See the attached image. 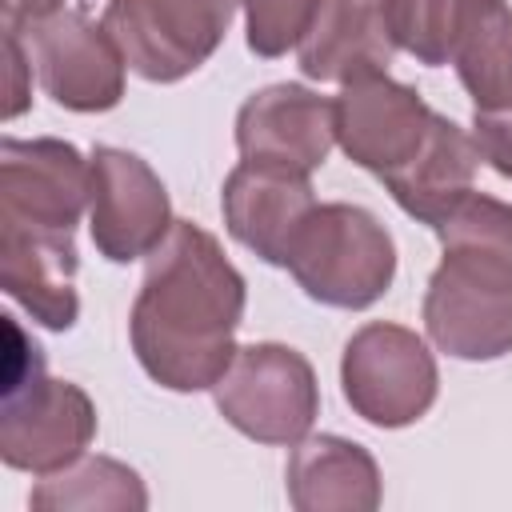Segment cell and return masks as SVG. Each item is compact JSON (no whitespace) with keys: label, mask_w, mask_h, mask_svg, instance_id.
Returning a JSON list of instances; mask_svg holds the SVG:
<instances>
[{"label":"cell","mask_w":512,"mask_h":512,"mask_svg":"<svg viewBox=\"0 0 512 512\" xmlns=\"http://www.w3.org/2000/svg\"><path fill=\"white\" fill-rule=\"evenodd\" d=\"M240 316L244 276L212 232L176 220L148 252L144 284L128 316L140 368L172 392L212 388L236 356Z\"/></svg>","instance_id":"6da1fadb"},{"label":"cell","mask_w":512,"mask_h":512,"mask_svg":"<svg viewBox=\"0 0 512 512\" xmlns=\"http://www.w3.org/2000/svg\"><path fill=\"white\" fill-rule=\"evenodd\" d=\"M444 256L428 276L424 328L456 360L512 352V204L468 192L440 224Z\"/></svg>","instance_id":"7a4b0ae2"},{"label":"cell","mask_w":512,"mask_h":512,"mask_svg":"<svg viewBox=\"0 0 512 512\" xmlns=\"http://www.w3.org/2000/svg\"><path fill=\"white\" fill-rule=\"evenodd\" d=\"M4 320L0 372V456L20 472H60L84 456L96 436V408L72 380L44 372V352L12 316Z\"/></svg>","instance_id":"3957f363"},{"label":"cell","mask_w":512,"mask_h":512,"mask_svg":"<svg viewBox=\"0 0 512 512\" xmlns=\"http://www.w3.org/2000/svg\"><path fill=\"white\" fill-rule=\"evenodd\" d=\"M284 268L320 304L368 308L396 276V244L368 208L316 204L300 224Z\"/></svg>","instance_id":"277c9868"},{"label":"cell","mask_w":512,"mask_h":512,"mask_svg":"<svg viewBox=\"0 0 512 512\" xmlns=\"http://www.w3.org/2000/svg\"><path fill=\"white\" fill-rule=\"evenodd\" d=\"M220 416L256 444H296L308 436L320 392L312 364L288 344L236 348L224 376L212 384Z\"/></svg>","instance_id":"5b68a950"},{"label":"cell","mask_w":512,"mask_h":512,"mask_svg":"<svg viewBox=\"0 0 512 512\" xmlns=\"http://www.w3.org/2000/svg\"><path fill=\"white\" fill-rule=\"evenodd\" d=\"M340 384L352 412L376 428H404L420 420L440 388L428 344L404 324H364L348 336Z\"/></svg>","instance_id":"8992f818"},{"label":"cell","mask_w":512,"mask_h":512,"mask_svg":"<svg viewBox=\"0 0 512 512\" xmlns=\"http://www.w3.org/2000/svg\"><path fill=\"white\" fill-rule=\"evenodd\" d=\"M236 4L240 0H108L100 24L136 76L172 84L220 48Z\"/></svg>","instance_id":"52a82bcc"},{"label":"cell","mask_w":512,"mask_h":512,"mask_svg":"<svg viewBox=\"0 0 512 512\" xmlns=\"http://www.w3.org/2000/svg\"><path fill=\"white\" fill-rule=\"evenodd\" d=\"M16 28V24H12ZM44 92L72 112H108L124 96V56L104 24L80 12H52L16 28Z\"/></svg>","instance_id":"ba28073f"},{"label":"cell","mask_w":512,"mask_h":512,"mask_svg":"<svg viewBox=\"0 0 512 512\" xmlns=\"http://www.w3.org/2000/svg\"><path fill=\"white\" fill-rule=\"evenodd\" d=\"M92 204V160L64 140L0 144V220L48 232H76Z\"/></svg>","instance_id":"9c48e42d"},{"label":"cell","mask_w":512,"mask_h":512,"mask_svg":"<svg viewBox=\"0 0 512 512\" xmlns=\"http://www.w3.org/2000/svg\"><path fill=\"white\" fill-rule=\"evenodd\" d=\"M92 240L112 264H132L148 256L172 220L168 192L160 176L124 148H92Z\"/></svg>","instance_id":"30bf717a"},{"label":"cell","mask_w":512,"mask_h":512,"mask_svg":"<svg viewBox=\"0 0 512 512\" xmlns=\"http://www.w3.org/2000/svg\"><path fill=\"white\" fill-rule=\"evenodd\" d=\"M336 104V144L352 164L376 172L380 180L404 168L428 140L436 112L388 72L344 84Z\"/></svg>","instance_id":"8fae6325"},{"label":"cell","mask_w":512,"mask_h":512,"mask_svg":"<svg viewBox=\"0 0 512 512\" xmlns=\"http://www.w3.org/2000/svg\"><path fill=\"white\" fill-rule=\"evenodd\" d=\"M336 144V104L300 84H272L244 100L236 116V148L244 160L312 172Z\"/></svg>","instance_id":"7c38bea8"},{"label":"cell","mask_w":512,"mask_h":512,"mask_svg":"<svg viewBox=\"0 0 512 512\" xmlns=\"http://www.w3.org/2000/svg\"><path fill=\"white\" fill-rule=\"evenodd\" d=\"M220 204H224L228 232L244 248H252L260 260L284 268L300 224L316 208V196L304 172L240 160L224 180Z\"/></svg>","instance_id":"4fadbf2b"},{"label":"cell","mask_w":512,"mask_h":512,"mask_svg":"<svg viewBox=\"0 0 512 512\" xmlns=\"http://www.w3.org/2000/svg\"><path fill=\"white\" fill-rule=\"evenodd\" d=\"M76 240L72 232L24 228L0 220V284L12 300H20L36 324L72 328L80 316L76 296Z\"/></svg>","instance_id":"5bb4252c"},{"label":"cell","mask_w":512,"mask_h":512,"mask_svg":"<svg viewBox=\"0 0 512 512\" xmlns=\"http://www.w3.org/2000/svg\"><path fill=\"white\" fill-rule=\"evenodd\" d=\"M396 52L384 0H324L296 44L300 72L312 80L352 84L388 72Z\"/></svg>","instance_id":"9a60e30c"},{"label":"cell","mask_w":512,"mask_h":512,"mask_svg":"<svg viewBox=\"0 0 512 512\" xmlns=\"http://www.w3.org/2000/svg\"><path fill=\"white\" fill-rule=\"evenodd\" d=\"M284 476L288 500L300 512H372L380 504L376 460L344 436L296 440Z\"/></svg>","instance_id":"2e32d148"},{"label":"cell","mask_w":512,"mask_h":512,"mask_svg":"<svg viewBox=\"0 0 512 512\" xmlns=\"http://www.w3.org/2000/svg\"><path fill=\"white\" fill-rule=\"evenodd\" d=\"M476 164H480L476 140L460 124L436 116L424 148L404 168H396L392 176H384V188L392 192V200L408 216H416L420 224L436 228L472 192Z\"/></svg>","instance_id":"e0dca14e"},{"label":"cell","mask_w":512,"mask_h":512,"mask_svg":"<svg viewBox=\"0 0 512 512\" xmlns=\"http://www.w3.org/2000/svg\"><path fill=\"white\" fill-rule=\"evenodd\" d=\"M448 64L468 88L476 112L512 108V8L508 0L464 4Z\"/></svg>","instance_id":"ac0fdd59"},{"label":"cell","mask_w":512,"mask_h":512,"mask_svg":"<svg viewBox=\"0 0 512 512\" xmlns=\"http://www.w3.org/2000/svg\"><path fill=\"white\" fill-rule=\"evenodd\" d=\"M140 476L108 456H80L60 472H48L32 492V508H144Z\"/></svg>","instance_id":"d6986e66"},{"label":"cell","mask_w":512,"mask_h":512,"mask_svg":"<svg viewBox=\"0 0 512 512\" xmlns=\"http://www.w3.org/2000/svg\"><path fill=\"white\" fill-rule=\"evenodd\" d=\"M464 4L468 0H384L396 48L412 52L428 68L448 64Z\"/></svg>","instance_id":"ffe728a7"},{"label":"cell","mask_w":512,"mask_h":512,"mask_svg":"<svg viewBox=\"0 0 512 512\" xmlns=\"http://www.w3.org/2000/svg\"><path fill=\"white\" fill-rule=\"evenodd\" d=\"M248 16V48L256 56H284L304 40L324 0H240Z\"/></svg>","instance_id":"44dd1931"},{"label":"cell","mask_w":512,"mask_h":512,"mask_svg":"<svg viewBox=\"0 0 512 512\" xmlns=\"http://www.w3.org/2000/svg\"><path fill=\"white\" fill-rule=\"evenodd\" d=\"M472 140H476L480 160L512 180V108L476 112L472 116Z\"/></svg>","instance_id":"7402d4cb"},{"label":"cell","mask_w":512,"mask_h":512,"mask_svg":"<svg viewBox=\"0 0 512 512\" xmlns=\"http://www.w3.org/2000/svg\"><path fill=\"white\" fill-rule=\"evenodd\" d=\"M28 72H32V60H28L24 36L12 24H4V120L28 108V96H32V84L24 80Z\"/></svg>","instance_id":"603a6c76"},{"label":"cell","mask_w":512,"mask_h":512,"mask_svg":"<svg viewBox=\"0 0 512 512\" xmlns=\"http://www.w3.org/2000/svg\"><path fill=\"white\" fill-rule=\"evenodd\" d=\"M0 4H4V24H16V28L64 8V0H0Z\"/></svg>","instance_id":"cb8c5ba5"}]
</instances>
